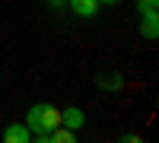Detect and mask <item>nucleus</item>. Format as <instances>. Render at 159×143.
Here are the masks:
<instances>
[{
	"label": "nucleus",
	"mask_w": 159,
	"mask_h": 143,
	"mask_svg": "<svg viewBox=\"0 0 159 143\" xmlns=\"http://www.w3.org/2000/svg\"><path fill=\"white\" fill-rule=\"evenodd\" d=\"M25 127L32 131V137L48 140L54 127H61V108L54 105H32L29 114H25Z\"/></svg>",
	"instance_id": "obj_1"
},
{
	"label": "nucleus",
	"mask_w": 159,
	"mask_h": 143,
	"mask_svg": "<svg viewBox=\"0 0 159 143\" xmlns=\"http://www.w3.org/2000/svg\"><path fill=\"white\" fill-rule=\"evenodd\" d=\"M61 124H64V127H70V131H80V127L86 124L83 108H64V111H61Z\"/></svg>",
	"instance_id": "obj_2"
},
{
	"label": "nucleus",
	"mask_w": 159,
	"mask_h": 143,
	"mask_svg": "<svg viewBox=\"0 0 159 143\" xmlns=\"http://www.w3.org/2000/svg\"><path fill=\"white\" fill-rule=\"evenodd\" d=\"M3 140L7 143H29L32 140V131L25 124H10L7 131H3Z\"/></svg>",
	"instance_id": "obj_3"
},
{
	"label": "nucleus",
	"mask_w": 159,
	"mask_h": 143,
	"mask_svg": "<svg viewBox=\"0 0 159 143\" xmlns=\"http://www.w3.org/2000/svg\"><path fill=\"white\" fill-rule=\"evenodd\" d=\"M70 10L76 13L80 19H92L99 10V0H70Z\"/></svg>",
	"instance_id": "obj_4"
},
{
	"label": "nucleus",
	"mask_w": 159,
	"mask_h": 143,
	"mask_svg": "<svg viewBox=\"0 0 159 143\" xmlns=\"http://www.w3.org/2000/svg\"><path fill=\"white\" fill-rule=\"evenodd\" d=\"M156 3H159V0H140V3H137V10L143 13V19H159L156 16Z\"/></svg>",
	"instance_id": "obj_5"
},
{
	"label": "nucleus",
	"mask_w": 159,
	"mask_h": 143,
	"mask_svg": "<svg viewBox=\"0 0 159 143\" xmlns=\"http://www.w3.org/2000/svg\"><path fill=\"white\" fill-rule=\"evenodd\" d=\"M61 3H64V0H51V7H61Z\"/></svg>",
	"instance_id": "obj_6"
},
{
	"label": "nucleus",
	"mask_w": 159,
	"mask_h": 143,
	"mask_svg": "<svg viewBox=\"0 0 159 143\" xmlns=\"http://www.w3.org/2000/svg\"><path fill=\"white\" fill-rule=\"evenodd\" d=\"M99 3H118V0H99Z\"/></svg>",
	"instance_id": "obj_7"
}]
</instances>
